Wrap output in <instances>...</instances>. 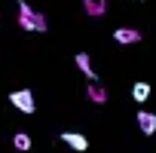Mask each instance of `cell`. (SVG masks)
I'll return each mask as SVG.
<instances>
[{"label": "cell", "mask_w": 156, "mask_h": 153, "mask_svg": "<svg viewBox=\"0 0 156 153\" xmlns=\"http://www.w3.org/2000/svg\"><path fill=\"white\" fill-rule=\"evenodd\" d=\"M132 98H135L138 104H144V101L150 98V83H144V80H138V83L132 86Z\"/></svg>", "instance_id": "9"}, {"label": "cell", "mask_w": 156, "mask_h": 153, "mask_svg": "<svg viewBox=\"0 0 156 153\" xmlns=\"http://www.w3.org/2000/svg\"><path fill=\"white\" fill-rule=\"evenodd\" d=\"M9 101H12V107L22 110V113H34V110H37L31 89H16V92H9Z\"/></svg>", "instance_id": "2"}, {"label": "cell", "mask_w": 156, "mask_h": 153, "mask_svg": "<svg viewBox=\"0 0 156 153\" xmlns=\"http://www.w3.org/2000/svg\"><path fill=\"white\" fill-rule=\"evenodd\" d=\"M19 28L43 34V31H49V22H46V16H43V12L31 9V6L25 3V0H19Z\"/></svg>", "instance_id": "1"}, {"label": "cell", "mask_w": 156, "mask_h": 153, "mask_svg": "<svg viewBox=\"0 0 156 153\" xmlns=\"http://www.w3.org/2000/svg\"><path fill=\"white\" fill-rule=\"evenodd\" d=\"M12 147H16L19 153H28V150H31V135H28V132H16V135H12Z\"/></svg>", "instance_id": "10"}, {"label": "cell", "mask_w": 156, "mask_h": 153, "mask_svg": "<svg viewBox=\"0 0 156 153\" xmlns=\"http://www.w3.org/2000/svg\"><path fill=\"white\" fill-rule=\"evenodd\" d=\"M113 40L122 43V46H126V43H141V31H138V28H116V31H113Z\"/></svg>", "instance_id": "5"}, {"label": "cell", "mask_w": 156, "mask_h": 153, "mask_svg": "<svg viewBox=\"0 0 156 153\" xmlns=\"http://www.w3.org/2000/svg\"><path fill=\"white\" fill-rule=\"evenodd\" d=\"M86 98H89L92 104H107V89L98 86V80H92V83L86 86Z\"/></svg>", "instance_id": "6"}, {"label": "cell", "mask_w": 156, "mask_h": 153, "mask_svg": "<svg viewBox=\"0 0 156 153\" xmlns=\"http://www.w3.org/2000/svg\"><path fill=\"white\" fill-rule=\"evenodd\" d=\"M138 129H141L144 135H156V113L138 110Z\"/></svg>", "instance_id": "7"}, {"label": "cell", "mask_w": 156, "mask_h": 153, "mask_svg": "<svg viewBox=\"0 0 156 153\" xmlns=\"http://www.w3.org/2000/svg\"><path fill=\"white\" fill-rule=\"evenodd\" d=\"M73 61H76V70H80V73L86 76V80L92 83V80H95V67H92V58H89L86 52H76V55H73Z\"/></svg>", "instance_id": "4"}, {"label": "cell", "mask_w": 156, "mask_h": 153, "mask_svg": "<svg viewBox=\"0 0 156 153\" xmlns=\"http://www.w3.org/2000/svg\"><path fill=\"white\" fill-rule=\"evenodd\" d=\"M83 9H86V16L101 19V16L107 12V0H83Z\"/></svg>", "instance_id": "8"}, {"label": "cell", "mask_w": 156, "mask_h": 153, "mask_svg": "<svg viewBox=\"0 0 156 153\" xmlns=\"http://www.w3.org/2000/svg\"><path fill=\"white\" fill-rule=\"evenodd\" d=\"M61 144H67V147L76 150V153H86V150H89V138L80 135V132H61Z\"/></svg>", "instance_id": "3"}]
</instances>
